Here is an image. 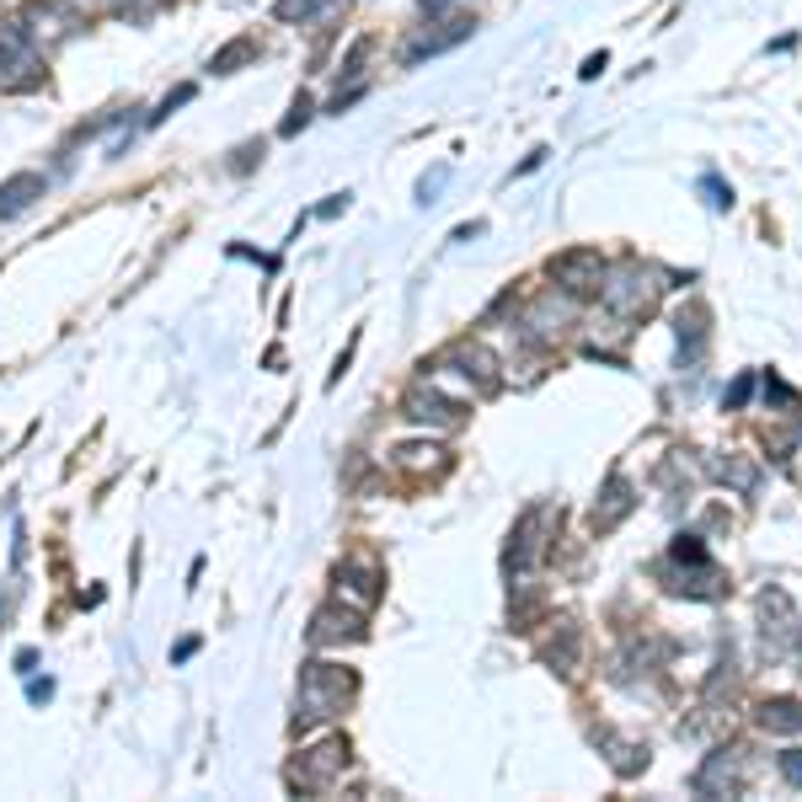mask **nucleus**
<instances>
[{"mask_svg": "<svg viewBox=\"0 0 802 802\" xmlns=\"http://www.w3.org/2000/svg\"><path fill=\"white\" fill-rule=\"evenodd\" d=\"M349 696H353V674L332 669V663H311L306 680H300V723H295V728H311V723L338 717Z\"/></svg>", "mask_w": 802, "mask_h": 802, "instance_id": "1", "label": "nucleus"}, {"mask_svg": "<svg viewBox=\"0 0 802 802\" xmlns=\"http://www.w3.org/2000/svg\"><path fill=\"white\" fill-rule=\"evenodd\" d=\"M760 642H766V659L770 663L798 659L802 631H798V610H792L787 589H766V594H760Z\"/></svg>", "mask_w": 802, "mask_h": 802, "instance_id": "2", "label": "nucleus"}, {"mask_svg": "<svg viewBox=\"0 0 802 802\" xmlns=\"http://www.w3.org/2000/svg\"><path fill=\"white\" fill-rule=\"evenodd\" d=\"M22 28H28V38H33L38 49H54V43H65L81 28V11H75L71 0H33Z\"/></svg>", "mask_w": 802, "mask_h": 802, "instance_id": "3", "label": "nucleus"}, {"mask_svg": "<svg viewBox=\"0 0 802 802\" xmlns=\"http://www.w3.org/2000/svg\"><path fill=\"white\" fill-rule=\"evenodd\" d=\"M659 289L663 284H659L653 268H642V274L631 268V274H616V279L605 284V306H610L616 316H642L653 300H659Z\"/></svg>", "mask_w": 802, "mask_h": 802, "instance_id": "4", "label": "nucleus"}, {"mask_svg": "<svg viewBox=\"0 0 802 802\" xmlns=\"http://www.w3.org/2000/svg\"><path fill=\"white\" fill-rule=\"evenodd\" d=\"M38 71V43L28 38L22 22H0V81H33Z\"/></svg>", "mask_w": 802, "mask_h": 802, "instance_id": "5", "label": "nucleus"}, {"mask_svg": "<svg viewBox=\"0 0 802 802\" xmlns=\"http://www.w3.org/2000/svg\"><path fill=\"white\" fill-rule=\"evenodd\" d=\"M343 760H349V744H321V749H311L306 770H295L289 781H295V787H327L332 770H343Z\"/></svg>", "mask_w": 802, "mask_h": 802, "instance_id": "6", "label": "nucleus"}, {"mask_svg": "<svg viewBox=\"0 0 802 802\" xmlns=\"http://www.w3.org/2000/svg\"><path fill=\"white\" fill-rule=\"evenodd\" d=\"M38 199H43V177L17 172L11 182H0V220H17L22 210H33Z\"/></svg>", "mask_w": 802, "mask_h": 802, "instance_id": "7", "label": "nucleus"}, {"mask_svg": "<svg viewBox=\"0 0 802 802\" xmlns=\"http://www.w3.org/2000/svg\"><path fill=\"white\" fill-rule=\"evenodd\" d=\"M477 33V22H445L439 33H413V43H407V60H423V54H445V49H455L460 38H471Z\"/></svg>", "mask_w": 802, "mask_h": 802, "instance_id": "8", "label": "nucleus"}, {"mask_svg": "<svg viewBox=\"0 0 802 802\" xmlns=\"http://www.w3.org/2000/svg\"><path fill=\"white\" fill-rule=\"evenodd\" d=\"M738 787V760H733V749H717L696 776V792L701 798H712V792H733Z\"/></svg>", "mask_w": 802, "mask_h": 802, "instance_id": "9", "label": "nucleus"}, {"mask_svg": "<svg viewBox=\"0 0 802 802\" xmlns=\"http://www.w3.org/2000/svg\"><path fill=\"white\" fill-rule=\"evenodd\" d=\"M338 594H349L353 605L364 610V605H375V599H381V584H375V573H370V567L349 562V567H338Z\"/></svg>", "mask_w": 802, "mask_h": 802, "instance_id": "10", "label": "nucleus"}, {"mask_svg": "<svg viewBox=\"0 0 802 802\" xmlns=\"http://www.w3.org/2000/svg\"><path fill=\"white\" fill-rule=\"evenodd\" d=\"M599 274H605L599 252H573V257L557 263V279L567 284V289H589V284H599Z\"/></svg>", "mask_w": 802, "mask_h": 802, "instance_id": "11", "label": "nucleus"}, {"mask_svg": "<svg viewBox=\"0 0 802 802\" xmlns=\"http://www.w3.org/2000/svg\"><path fill=\"white\" fill-rule=\"evenodd\" d=\"M332 11H343V0H279L274 6L279 22H300V28H311L316 17H332Z\"/></svg>", "mask_w": 802, "mask_h": 802, "instance_id": "12", "label": "nucleus"}, {"mask_svg": "<svg viewBox=\"0 0 802 802\" xmlns=\"http://www.w3.org/2000/svg\"><path fill=\"white\" fill-rule=\"evenodd\" d=\"M338 637H364L359 616H338V610H321V616L311 621V642L321 648V642H338Z\"/></svg>", "mask_w": 802, "mask_h": 802, "instance_id": "13", "label": "nucleus"}, {"mask_svg": "<svg viewBox=\"0 0 802 802\" xmlns=\"http://www.w3.org/2000/svg\"><path fill=\"white\" fill-rule=\"evenodd\" d=\"M760 723L770 733H802V701H766L760 706Z\"/></svg>", "mask_w": 802, "mask_h": 802, "instance_id": "14", "label": "nucleus"}, {"mask_svg": "<svg viewBox=\"0 0 802 802\" xmlns=\"http://www.w3.org/2000/svg\"><path fill=\"white\" fill-rule=\"evenodd\" d=\"M605 498H610V503H605V509H594V524H599V530H610V524H616V520H621V514L631 509V488L621 482V477H616Z\"/></svg>", "mask_w": 802, "mask_h": 802, "instance_id": "15", "label": "nucleus"}, {"mask_svg": "<svg viewBox=\"0 0 802 802\" xmlns=\"http://www.w3.org/2000/svg\"><path fill=\"white\" fill-rule=\"evenodd\" d=\"M252 54H257V38H236L231 49H220V54H214L210 71H214V75H231L236 65H242V60H252Z\"/></svg>", "mask_w": 802, "mask_h": 802, "instance_id": "16", "label": "nucleus"}, {"mask_svg": "<svg viewBox=\"0 0 802 802\" xmlns=\"http://www.w3.org/2000/svg\"><path fill=\"white\" fill-rule=\"evenodd\" d=\"M306 124H311V97H295V107H289V118H284L279 135H300Z\"/></svg>", "mask_w": 802, "mask_h": 802, "instance_id": "17", "label": "nucleus"}, {"mask_svg": "<svg viewBox=\"0 0 802 802\" xmlns=\"http://www.w3.org/2000/svg\"><path fill=\"white\" fill-rule=\"evenodd\" d=\"M701 193H706V204H712V210H728V204H733V188H723L717 177H706V182H701Z\"/></svg>", "mask_w": 802, "mask_h": 802, "instance_id": "18", "label": "nucleus"}, {"mask_svg": "<svg viewBox=\"0 0 802 802\" xmlns=\"http://www.w3.org/2000/svg\"><path fill=\"white\" fill-rule=\"evenodd\" d=\"M781 776H787L792 787H802V749H792V755H781Z\"/></svg>", "mask_w": 802, "mask_h": 802, "instance_id": "19", "label": "nucleus"}, {"mask_svg": "<svg viewBox=\"0 0 802 802\" xmlns=\"http://www.w3.org/2000/svg\"><path fill=\"white\" fill-rule=\"evenodd\" d=\"M439 188H445V172L423 177V182H418V199H423V204H434V193H439Z\"/></svg>", "mask_w": 802, "mask_h": 802, "instance_id": "20", "label": "nucleus"}, {"mask_svg": "<svg viewBox=\"0 0 802 802\" xmlns=\"http://www.w3.org/2000/svg\"><path fill=\"white\" fill-rule=\"evenodd\" d=\"M749 391H755V381L744 375V381H738V385L728 391V407H744V402H749Z\"/></svg>", "mask_w": 802, "mask_h": 802, "instance_id": "21", "label": "nucleus"}, {"mask_svg": "<svg viewBox=\"0 0 802 802\" xmlns=\"http://www.w3.org/2000/svg\"><path fill=\"white\" fill-rule=\"evenodd\" d=\"M75 6H86V11H129V0H75Z\"/></svg>", "mask_w": 802, "mask_h": 802, "instance_id": "22", "label": "nucleus"}, {"mask_svg": "<svg viewBox=\"0 0 802 802\" xmlns=\"http://www.w3.org/2000/svg\"><path fill=\"white\" fill-rule=\"evenodd\" d=\"M605 65H610V60H605V54H594V60H589V65H584V81H594V75H599V71H605Z\"/></svg>", "mask_w": 802, "mask_h": 802, "instance_id": "23", "label": "nucleus"}, {"mask_svg": "<svg viewBox=\"0 0 802 802\" xmlns=\"http://www.w3.org/2000/svg\"><path fill=\"white\" fill-rule=\"evenodd\" d=\"M423 11H434V17H439V11H450V0H418Z\"/></svg>", "mask_w": 802, "mask_h": 802, "instance_id": "24", "label": "nucleus"}]
</instances>
